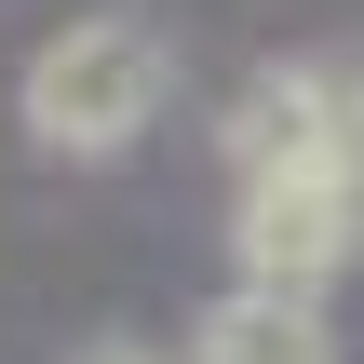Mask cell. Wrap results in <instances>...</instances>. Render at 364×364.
I'll use <instances>...</instances> for the list:
<instances>
[{"label":"cell","instance_id":"277c9868","mask_svg":"<svg viewBox=\"0 0 364 364\" xmlns=\"http://www.w3.org/2000/svg\"><path fill=\"white\" fill-rule=\"evenodd\" d=\"M189 364H338V338H324L311 297H257V284H243V297L203 311V351Z\"/></svg>","mask_w":364,"mask_h":364},{"label":"cell","instance_id":"6da1fadb","mask_svg":"<svg viewBox=\"0 0 364 364\" xmlns=\"http://www.w3.org/2000/svg\"><path fill=\"white\" fill-rule=\"evenodd\" d=\"M162 41L135 27V14H95V27H54L41 54H27V135L41 149H68V162H108V149H135L149 122H162Z\"/></svg>","mask_w":364,"mask_h":364},{"label":"cell","instance_id":"5b68a950","mask_svg":"<svg viewBox=\"0 0 364 364\" xmlns=\"http://www.w3.org/2000/svg\"><path fill=\"white\" fill-rule=\"evenodd\" d=\"M81 364H162V351H135V338H108V351H81Z\"/></svg>","mask_w":364,"mask_h":364},{"label":"cell","instance_id":"7a4b0ae2","mask_svg":"<svg viewBox=\"0 0 364 364\" xmlns=\"http://www.w3.org/2000/svg\"><path fill=\"white\" fill-rule=\"evenodd\" d=\"M351 189L338 176H243V203H230V257H243V284L257 297H324L338 284V257H351Z\"/></svg>","mask_w":364,"mask_h":364},{"label":"cell","instance_id":"3957f363","mask_svg":"<svg viewBox=\"0 0 364 364\" xmlns=\"http://www.w3.org/2000/svg\"><path fill=\"white\" fill-rule=\"evenodd\" d=\"M324 149H338V81L324 68H257L230 95V162L243 176H324Z\"/></svg>","mask_w":364,"mask_h":364}]
</instances>
